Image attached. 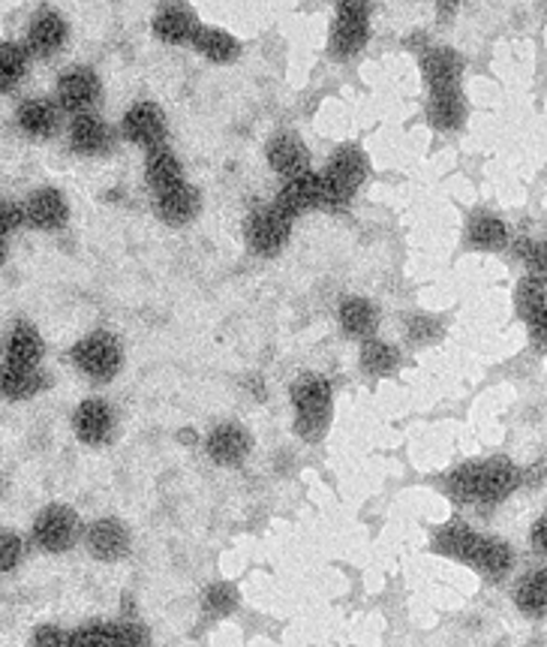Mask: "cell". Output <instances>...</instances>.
Wrapping results in <instances>:
<instances>
[{
    "label": "cell",
    "instance_id": "cell-11",
    "mask_svg": "<svg viewBox=\"0 0 547 647\" xmlns=\"http://www.w3.org/2000/svg\"><path fill=\"white\" fill-rule=\"evenodd\" d=\"M120 130L130 142L154 151V148H163V139H166V118L154 103H136V106L127 108V115L120 120Z\"/></svg>",
    "mask_w": 547,
    "mask_h": 647
},
{
    "label": "cell",
    "instance_id": "cell-30",
    "mask_svg": "<svg viewBox=\"0 0 547 647\" xmlns=\"http://www.w3.org/2000/svg\"><path fill=\"white\" fill-rule=\"evenodd\" d=\"M340 325L346 328V335L352 337L373 335L376 308L368 299H344V304H340Z\"/></svg>",
    "mask_w": 547,
    "mask_h": 647
},
{
    "label": "cell",
    "instance_id": "cell-33",
    "mask_svg": "<svg viewBox=\"0 0 547 647\" xmlns=\"http://www.w3.org/2000/svg\"><path fill=\"white\" fill-rule=\"evenodd\" d=\"M476 485H478V461H466L449 476V497L454 504L476 506Z\"/></svg>",
    "mask_w": 547,
    "mask_h": 647
},
{
    "label": "cell",
    "instance_id": "cell-34",
    "mask_svg": "<svg viewBox=\"0 0 547 647\" xmlns=\"http://www.w3.org/2000/svg\"><path fill=\"white\" fill-rule=\"evenodd\" d=\"M514 256L526 265L529 275L547 280V239H521L514 244Z\"/></svg>",
    "mask_w": 547,
    "mask_h": 647
},
{
    "label": "cell",
    "instance_id": "cell-37",
    "mask_svg": "<svg viewBox=\"0 0 547 647\" xmlns=\"http://www.w3.org/2000/svg\"><path fill=\"white\" fill-rule=\"evenodd\" d=\"M202 605L208 614L223 617V614H229L238 605V590L232 588V585H211V588L202 593Z\"/></svg>",
    "mask_w": 547,
    "mask_h": 647
},
{
    "label": "cell",
    "instance_id": "cell-6",
    "mask_svg": "<svg viewBox=\"0 0 547 647\" xmlns=\"http://www.w3.org/2000/svg\"><path fill=\"white\" fill-rule=\"evenodd\" d=\"M79 536V518L67 506H46L34 521V540L43 552L60 554Z\"/></svg>",
    "mask_w": 547,
    "mask_h": 647
},
{
    "label": "cell",
    "instance_id": "cell-16",
    "mask_svg": "<svg viewBox=\"0 0 547 647\" xmlns=\"http://www.w3.org/2000/svg\"><path fill=\"white\" fill-rule=\"evenodd\" d=\"M208 455L214 458L223 467H235L244 458L251 455V434L244 431L235 421H226L211 431L208 437Z\"/></svg>",
    "mask_w": 547,
    "mask_h": 647
},
{
    "label": "cell",
    "instance_id": "cell-13",
    "mask_svg": "<svg viewBox=\"0 0 547 647\" xmlns=\"http://www.w3.org/2000/svg\"><path fill=\"white\" fill-rule=\"evenodd\" d=\"M322 199V175L316 172H307V175H301V178L286 181V187L277 193V199H274V208L286 215L289 220H295L298 215H304L310 208H319Z\"/></svg>",
    "mask_w": 547,
    "mask_h": 647
},
{
    "label": "cell",
    "instance_id": "cell-35",
    "mask_svg": "<svg viewBox=\"0 0 547 647\" xmlns=\"http://www.w3.org/2000/svg\"><path fill=\"white\" fill-rule=\"evenodd\" d=\"M24 72H27V48L19 46V43H3V48H0V79H3V88H12Z\"/></svg>",
    "mask_w": 547,
    "mask_h": 647
},
{
    "label": "cell",
    "instance_id": "cell-28",
    "mask_svg": "<svg viewBox=\"0 0 547 647\" xmlns=\"http://www.w3.org/2000/svg\"><path fill=\"white\" fill-rule=\"evenodd\" d=\"M39 356H43V340L36 335V328H31L27 323L15 325L10 335V344H7V365L36 368Z\"/></svg>",
    "mask_w": 547,
    "mask_h": 647
},
{
    "label": "cell",
    "instance_id": "cell-9",
    "mask_svg": "<svg viewBox=\"0 0 547 647\" xmlns=\"http://www.w3.org/2000/svg\"><path fill=\"white\" fill-rule=\"evenodd\" d=\"M100 94H103V88H100L96 72L84 70V67H75V70L60 76V82H58L60 108L72 112L75 118H79V115H91V108L100 103Z\"/></svg>",
    "mask_w": 547,
    "mask_h": 647
},
{
    "label": "cell",
    "instance_id": "cell-19",
    "mask_svg": "<svg viewBox=\"0 0 547 647\" xmlns=\"http://www.w3.org/2000/svg\"><path fill=\"white\" fill-rule=\"evenodd\" d=\"M514 605L526 617H545L547 614V566H536L514 585Z\"/></svg>",
    "mask_w": 547,
    "mask_h": 647
},
{
    "label": "cell",
    "instance_id": "cell-40",
    "mask_svg": "<svg viewBox=\"0 0 547 647\" xmlns=\"http://www.w3.org/2000/svg\"><path fill=\"white\" fill-rule=\"evenodd\" d=\"M529 542H533V552L547 561V516H542L536 524H533V530H529Z\"/></svg>",
    "mask_w": 547,
    "mask_h": 647
},
{
    "label": "cell",
    "instance_id": "cell-38",
    "mask_svg": "<svg viewBox=\"0 0 547 647\" xmlns=\"http://www.w3.org/2000/svg\"><path fill=\"white\" fill-rule=\"evenodd\" d=\"M409 340L412 344H433V340H440L442 337V323L440 320H433L428 313H418L409 320Z\"/></svg>",
    "mask_w": 547,
    "mask_h": 647
},
{
    "label": "cell",
    "instance_id": "cell-20",
    "mask_svg": "<svg viewBox=\"0 0 547 647\" xmlns=\"http://www.w3.org/2000/svg\"><path fill=\"white\" fill-rule=\"evenodd\" d=\"M24 215L27 223L36 229H58L67 223V203L58 190L43 187V190L31 193V199L24 203Z\"/></svg>",
    "mask_w": 547,
    "mask_h": 647
},
{
    "label": "cell",
    "instance_id": "cell-14",
    "mask_svg": "<svg viewBox=\"0 0 547 647\" xmlns=\"http://www.w3.org/2000/svg\"><path fill=\"white\" fill-rule=\"evenodd\" d=\"M88 552L96 561H120L130 552V530L124 528L120 518H100L88 530Z\"/></svg>",
    "mask_w": 547,
    "mask_h": 647
},
{
    "label": "cell",
    "instance_id": "cell-8",
    "mask_svg": "<svg viewBox=\"0 0 547 647\" xmlns=\"http://www.w3.org/2000/svg\"><path fill=\"white\" fill-rule=\"evenodd\" d=\"M514 304H517V313L524 316V323L529 325V335L538 349L547 353V280L526 275L514 292Z\"/></svg>",
    "mask_w": 547,
    "mask_h": 647
},
{
    "label": "cell",
    "instance_id": "cell-18",
    "mask_svg": "<svg viewBox=\"0 0 547 647\" xmlns=\"http://www.w3.org/2000/svg\"><path fill=\"white\" fill-rule=\"evenodd\" d=\"M67 43V24L55 10H39L27 27V46L34 55H55Z\"/></svg>",
    "mask_w": 547,
    "mask_h": 647
},
{
    "label": "cell",
    "instance_id": "cell-1",
    "mask_svg": "<svg viewBox=\"0 0 547 647\" xmlns=\"http://www.w3.org/2000/svg\"><path fill=\"white\" fill-rule=\"evenodd\" d=\"M437 548L454 561H464L488 578H502L514 564L512 545L497 536H485L464 521H452L437 533Z\"/></svg>",
    "mask_w": 547,
    "mask_h": 647
},
{
    "label": "cell",
    "instance_id": "cell-39",
    "mask_svg": "<svg viewBox=\"0 0 547 647\" xmlns=\"http://www.w3.org/2000/svg\"><path fill=\"white\" fill-rule=\"evenodd\" d=\"M22 561V540L15 533H3V542H0V564L10 573L12 566H19Z\"/></svg>",
    "mask_w": 547,
    "mask_h": 647
},
{
    "label": "cell",
    "instance_id": "cell-41",
    "mask_svg": "<svg viewBox=\"0 0 547 647\" xmlns=\"http://www.w3.org/2000/svg\"><path fill=\"white\" fill-rule=\"evenodd\" d=\"M27 220L24 215V205L15 203H3V232H12V229H19Z\"/></svg>",
    "mask_w": 547,
    "mask_h": 647
},
{
    "label": "cell",
    "instance_id": "cell-21",
    "mask_svg": "<svg viewBox=\"0 0 547 647\" xmlns=\"http://www.w3.org/2000/svg\"><path fill=\"white\" fill-rule=\"evenodd\" d=\"M144 178H148L156 196H163V193L175 190V187L184 184V169H181L178 157L172 151L154 148V151H148V160H144Z\"/></svg>",
    "mask_w": 547,
    "mask_h": 647
},
{
    "label": "cell",
    "instance_id": "cell-24",
    "mask_svg": "<svg viewBox=\"0 0 547 647\" xmlns=\"http://www.w3.org/2000/svg\"><path fill=\"white\" fill-rule=\"evenodd\" d=\"M428 115L433 120V127L440 130H457L466 118V100L464 88H454V91H437L430 94Z\"/></svg>",
    "mask_w": 547,
    "mask_h": 647
},
{
    "label": "cell",
    "instance_id": "cell-12",
    "mask_svg": "<svg viewBox=\"0 0 547 647\" xmlns=\"http://www.w3.org/2000/svg\"><path fill=\"white\" fill-rule=\"evenodd\" d=\"M289 229H292V220L286 215H280L277 208H265V211H256L247 223V241L256 253L263 256H274V253L283 247L289 241Z\"/></svg>",
    "mask_w": 547,
    "mask_h": 647
},
{
    "label": "cell",
    "instance_id": "cell-23",
    "mask_svg": "<svg viewBox=\"0 0 547 647\" xmlns=\"http://www.w3.org/2000/svg\"><path fill=\"white\" fill-rule=\"evenodd\" d=\"M70 145L79 154H103L112 145V130L96 115H79L70 124Z\"/></svg>",
    "mask_w": 547,
    "mask_h": 647
},
{
    "label": "cell",
    "instance_id": "cell-25",
    "mask_svg": "<svg viewBox=\"0 0 547 647\" xmlns=\"http://www.w3.org/2000/svg\"><path fill=\"white\" fill-rule=\"evenodd\" d=\"M199 31V24L193 22L190 10L184 7H163L154 15V36L163 43H187Z\"/></svg>",
    "mask_w": 547,
    "mask_h": 647
},
{
    "label": "cell",
    "instance_id": "cell-2",
    "mask_svg": "<svg viewBox=\"0 0 547 647\" xmlns=\"http://www.w3.org/2000/svg\"><path fill=\"white\" fill-rule=\"evenodd\" d=\"M368 178V160L358 148H340L328 160V169L322 172V199L319 208L340 211L356 196V190Z\"/></svg>",
    "mask_w": 547,
    "mask_h": 647
},
{
    "label": "cell",
    "instance_id": "cell-36",
    "mask_svg": "<svg viewBox=\"0 0 547 647\" xmlns=\"http://www.w3.org/2000/svg\"><path fill=\"white\" fill-rule=\"evenodd\" d=\"M67 645L72 647H118L115 642V621L112 624H91L75 629L67 636Z\"/></svg>",
    "mask_w": 547,
    "mask_h": 647
},
{
    "label": "cell",
    "instance_id": "cell-17",
    "mask_svg": "<svg viewBox=\"0 0 547 647\" xmlns=\"http://www.w3.org/2000/svg\"><path fill=\"white\" fill-rule=\"evenodd\" d=\"M72 431L88 446L106 443L112 437V409L103 401H84L72 416Z\"/></svg>",
    "mask_w": 547,
    "mask_h": 647
},
{
    "label": "cell",
    "instance_id": "cell-31",
    "mask_svg": "<svg viewBox=\"0 0 547 647\" xmlns=\"http://www.w3.org/2000/svg\"><path fill=\"white\" fill-rule=\"evenodd\" d=\"M43 385H46V380L36 368H15V365L3 361V395L7 397L24 401V397H34Z\"/></svg>",
    "mask_w": 547,
    "mask_h": 647
},
{
    "label": "cell",
    "instance_id": "cell-42",
    "mask_svg": "<svg viewBox=\"0 0 547 647\" xmlns=\"http://www.w3.org/2000/svg\"><path fill=\"white\" fill-rule=\"evenodd\" d=\"M70 633H60L58 626H39L34 633V645H67Z\"/></svg>",
    "mask_w": 547,
    "mask_h": 647
},
{
    "label": "cell",
    "instance_id": "cell-7",
    "mask_svg": "<svg viewBox=\"0 0 547 647\" xmlns=\"http://www.w3.org/2000/svg\"><path fill=\"white\" fill-rule=\"evenodd\" d=\"M370 36V7L368 3H340L337 7V19H334L331 31V48L334 55L349 58L358 55Z\"/></svg>",
    "mask_w": 547,
    "mask_h": 647
},
{
    "label": "cell",
    "instance_id": "cell-43",
    "mask_svg": "<svg viewBox=\"0 0 547 647\" xmlns=\"http://www.w3.org/2000/svg\"><path fill=\"white\" fill-rule=\"evenodd\" d=\"M181 443H196V434H193V431H181Z\"/></svg>",
    "mask_w": 547,
    "mask_h": 647
},
{
    "label": "cell",
    "instance_id": "cell-29",
    "mask_svg": "<svg viewBox=\"0 0 547 647\" xmlns=\"http://www.w3.org/2000/svg\"><path fill=\"white\" fill-rule=\"evenodd\" d=\"M193 46L199 48L205 58L217 60V63H226V60H232L238 55L235 36L220 31V27H202V24H199V31L193 36Z\"/></svg>",
    "mask_w": 547,
    "mask_h": 647
},
{
    "label": "cell",
    "instance_id": "cell-3",
    "mask_svg": "<svg viewBox=\"0 0 547 647\" xmlns=\"http://www.w3.org/2000/svg\"><path fill=\"white\" fill-rule=\"evenodd\" d=\"M292 404H295L298 434L304 440H316L331 416V383L316 373H301L292 383Z\"/></svg>",
    "mask_w": 547,
    "mask_h": 647
},
{
    "label": "cell",
    "instance_id": "cell-32",
    "mask_svg": "<svg viewBox=\"0 0 547 647\" xmlns=\"http://www.w3.org/2000/svg\"><path fill=\"white\" fill-rule=\"evenodd\" d=\"M397 365H400V353H397L392 344L368 340V344L361 347V368H364L370 377H385V373H392Z\"/></svg>",
    "mask_w": 547,
    "mask_h": 647
},
{
    "label": "cell",
    "instance_id": "cell-26",
    "mask_svg": "<svg viewBox=\"0 0 547 647\" xmlns=\"http://www.w3.org/2000/svg\"><path fill=\"white\" fill-rule=\"evenodd\" d=\"M15 120L31 136H51L55 127H58V106L43 100V96H31V100H24L22 106H19Z\"/></svg>",
    "mask_w": 547,
    "mask_h": 647
},
{
    "label": "cell",
    "instance_id": "cell-22",
    "mask_svg": "<svg viewBox=\"0 0 547 647\" xmlns=\"http://www.w3.org/2000/svg\"><path fill=\"white\" fill-rule=\"evenodd\" d=\"M156 215L163 217L168 227H184V223H190L193 217L199 215V193H196V187H190V184L184 181L175 190L156 196Z\"/></svg>",
    "mask_w": 547,
    "mask_h": 647
},
{
    "label": "cell",
    "instance_id": "cell-15",
    "mask_svg": "<svg viewBox=\"0 0 547 647\" xmlns=\"http://www.w3.org/2000/svg\"><path fill=\"white\" fill-rule=\"evenodd\" d=\"M268 163H271L274 172L283 175L286 181L301 178V175H307L310 172V151L304 148L301 139L283 132V136H277V139H271V145H268Z\"/></svg>",
    "mask_w": 547,
    "mask_h": 647
},
{
    "label": "cell",
    "instance_id": "cell-4",
    "mask_svg": "<svg viewBox=\"0 0 547 647\" xmlns=\"http://www.w3.org/2000/svg\"><path fill=\"white\" fill-rule=\"evenodd\" d=\"M524 485V470L505 455L478 461V485L476 506H497L509 500L517 488Z\"/></svg>",
    "mask_w": 547,
    "mask_h": 647
},
{
    "label": "cell",
    "instance_id": "cell-10",
    "mask_svg": "<svg viewBox=\"0 0 547 647\" xmlns=\"http://www.w3.org/2000/svg\"><path fill=\"white\" fill-rule=\"evenodd\" d=\"M421 72L428 82L430 94L437 91H454L464 79V58L449 46H433L421 51Z\"/></svg>",
    "mask_w": 547,
    "mask_h": 647
},
{
    "label": "cell",
    "instance_id": "cell-27",
    "mask_svg": "<svg viewBox=\"0 0 547 647\" xmlns=\"http://www.w3.org/2000/svg\"><path fill=\"white\" fill-rule=\"evenodd\" d=\"M469 244L478 251H502L509 247V227L490 211H481L469 220Z\"/></svg>",
    "mask_w": 547,
    "mask_h": 647
},
{
    "label": "cell",
    "instance_id": "cell-5",
    "mask_svg": "<svg viewBox=\"0 0 547 647\" xmlns=\"http://www.w3.org/2000/svg\"><path fill=\"white\" fill-rule=\"evenodd\" d=\"M72 361L75 368L94 380H106V377H115L124 361V353H120V344L106 332H96V335H88L84 340H79L72 347Z\"/></svg>",
    "mask_w": 547,
    "mask_h": 647
}]
</instances>
